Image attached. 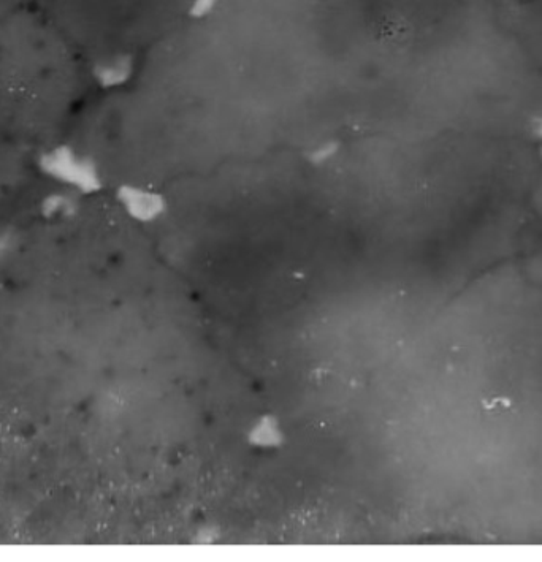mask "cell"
I'll return each mask as SVG.
<instances>
[{
  "mask_svg": "<svg viewBox=\"0 0 542 562\" xmlns=\"http://www.w3.org/2000/svg\"><path fill=\"white\" fill-rule=\"evenodd\" d=\"M218 2L219 0H192L189 13H191V16H194V18H205V16L213 12Z\"/></svg>",
  "mask_w": 542,
  "mask_h": 562,
  "instance_id": "obj_1",
  "label": "cell"
}]
</instances>
